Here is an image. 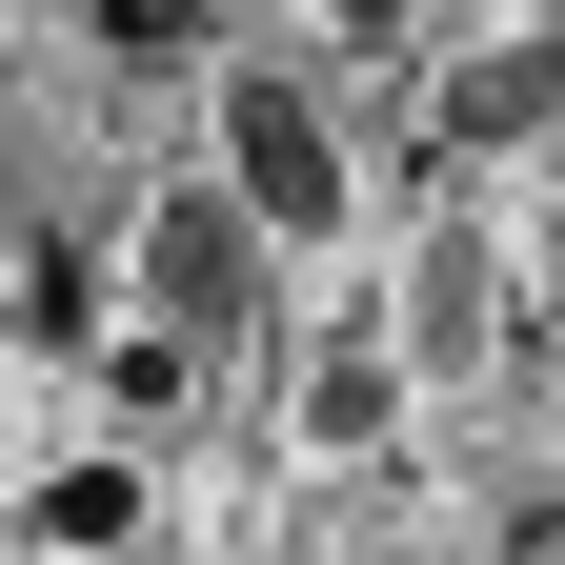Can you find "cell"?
<instances>
[{
    "mask_svg": "<svg viewBox=\"0 0 565 565\" xmlns=\"http://www.w3.org/2000/svg\"><path fill=\"white\" fill-rule=\"evenodd\" d=\"M223 202L263 243H323L343 223V121H323L303 61H243V82H223Z\"/></svg>",
    "mask_w": 565,
    "mask_h": 565,
    "instance_id": "1",
    "label": "cell"
},
{
    "mask_svg": "<svg viewBox=\"0 0 565 565\" xmlns=\"http://www.w3.org/2000/svg\"><path fill=\"white\" fill-rule=\"evenodd\" d=\"M141 303H162L182 343H223V323L263 303V223H243V202H223V182H182V202H162V223H141Z\"/></svg>",
    "mask_w": 565,
    "mask_h": 565,
    "instance_id": "2",
    "label": "cell"
},
{
    "mask_svg": "<svg viewBox=\"0 0 565 565\" xmlns=\"http://www.w3.org/2000/svg\"><path fill=\"white\" fill-rule=\"evenodd\" d=\"M545 102H565V41H525V61H465V82H445V141L484 162V141H525Z\"/></svg>",
    "mask_w": 565,
    "mask_h": 565,
    "instance_id": "3",
    "label": "cell"
},
{
    "mask_svg": "<svg viewBox=\"0 0 565 565\" xmlns=\"http://www.w3.org/2000/svg\"><path fill=\"white\" fill-rule=\"evenodd\" d=\"M384 424H404V364L384 343H323L303 364V445H384Z\"/></svg>",
    "mask_w": 565,
    "mask_h": 565,
    "instance_id": "4",
    "label": "cell"
},
{
    "mask_svg": "<svg viewBox=\"0 0 565 565\" xmlns=\"http://www.w3.org/2000/svg\"><path fill=\"white\" fill-rule=\"evenodd\" d=\"M121 525H141V484H121V465H61L41 505H21V545H61V565H102Z\"/></svg>",
    "mask_w": 565,
    "mask_h": 565,
    "instance_id": "5",
    "label": "cell"
},
{
    "mask_svg": "<svg viewBox=\"0 0 565 565\" xmlns=\"http://www.w3.org/2000/svg\"><path fill=\"white\" fill-rule=\"evenodd\" d=\"M82 21H102L121 61H202V41H223V0H82Z\"/></svg>",
    "mask_w": 565,
    "mask_h": 565,
    "instance_id": "6",
    "label": "cell"
},
{
    "mask_svg": "<svg viewBox=\"0 0 565 565\" xmlns=\"http://www.w3.org/2000/svg\"><path fill=\"white\" fill-rule=\"evenodd\" d=\"M323 21H343V41H404V21H424V0H323Z\"/></svg>",
    "mask_w": 565,
    "mask_h": 565,
    "instance_id": "7",
    "label": "cell"
}]
</instances>
